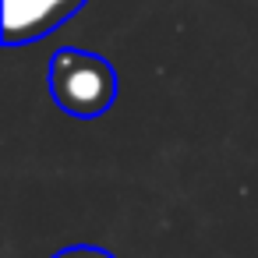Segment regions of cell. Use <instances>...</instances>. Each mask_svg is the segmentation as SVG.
<instances>
[{
    "mask_svg": "<svg viewBox=\"0 0 258 258\" xmlns=\"http://www.w3.org/2000/svg\"><path fill=\"white\" fill-rule=\"evenodd\" d=\"M53 258H113V254L103 251V247H68V251H60Z\"/></svg>",
    "mask_w": 258,
    "mask_h": 258,
    "instance_id": "3957f363",
    "label": "cell"
},
{
    "mask_svg": "<svg viewBox=\"0 0 258 258\" xmlns=\"http://www.w3.org/2000/svg\"><path fill=\"white\" fill-rule=\"evenodd\" d=\"M82 4L85 0H4V43H36L78 15Z\"/></svg>",
    "mask_w": 258,
    "mask_h": 258,
    "instance_id": "7a4b0ae2",
    "label": "cell"
},
{
    "mask_svg": "<svg viewBox=\"0 0 258 258\" xmlns=\"http://www.w3.org/2000/svg\"><path fill=\"white\" fill-rule=\"evenodd\" d=\"M50 96L71 117H99L117 99V75L96 53L60 50L50 60Z\"/></svg>",
    "mask_w": 258,
    "mask_h": 258,
    "instance_id": "6da1fadb",
    "label": "cell"
}]
</instances>
